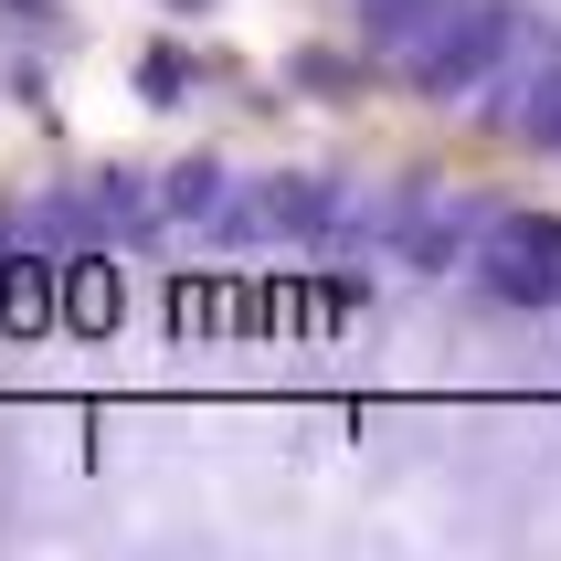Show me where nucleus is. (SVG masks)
<instances>
[{"instance_id": "nucleus-1", "label": "nucleus", "mask_w": 561, "mask_h": 561, "mask_svg": "<svg viewBox=\"0 0 561 561\" xmlns=\"http://www.w3.org/2000/svg\"><path fill=\"white\" fill-rule=\"evenodd\" d=\"M508 54H519V11H508V0H456V11L424 32V54H403V75L424 95H488Z\"/></svg>"}, {"instance_id": "nucleus-2", "label": "nucleus", "mask_w": 561, "mask_h": 561, "mask_svg": "<svg viewBox=\"0 0 561 561\" xmlns=\"http://www.w3.org/2000/svg\"><path fill=\"white\" fill-rule=\"evenodd\" d=\"M467 265L499 308H561V222L551 213H488Z\"/></svg>"}, {"instance_id": "nucleus-3", "label": "nucleus", "mask_w": 561, "mask_h": 561, "mask_svg": "<svg viewBox=\"0 0 561 561\" xmlns=\"http://www.w3.org/2000/svg\"><path fill=\"white\" fill-rule=\"evenodd\" d=\"M64 191H75V213H85V244L149 254L159 233H170V202H159V181H138V170H85V181H64Z\"/></svg>"}, {"instance_id": "nucleus-4", "label": "nucleus", "mask_w": 561, "mask_h": 561, "mask_svg": "<svg viewBox=\"0 0 561 561\" xmlns=\"http://www.w3.org/2000/svg\"><path fill=\"white\" fill-rule=\"evenodd\" d=\"M54 318H64V265L43 244H32V254H0V329H11V340H43Z\"/></svg>"}, {"instance_id": "nucleus-5", "label": "nucleus", "mask_w": 561, "mask_h": 561, "mask_svg": "<svg viewBox=\"0 0 561 561\" xmlns=\"http://www.w3.org/2000/svg\"><path fill=\"white\" fill-rule=\"evenodd\" d=\"M233 170L222 159H181V170H159V202H170V233H213L222 213H233Z\"/></svg>"}, {"instance_id": "nucleus-6", "label": "nucleus", "mask_w": 561, "mask_h": 561, "mask_svg": "<svg viewBox=\"0 0 561 561\" xmlns=\"http://www.w3.org/2000/svg\"><path fill=\"white\" fill-rule=\"evenodd\" d=\"M445 11H456V0H360V32H371V54H424V32L445 22Z\"/></svg>"}, {"instance_id": "nucleus-7", "label": "nucleus", "mask_w": 561, "mask_h": 561, "mask_svg": "<svg viewBox=\"0 0 561 561\" xmlns=\"http://www.w3.org/2000/svg\"><path fill=\"white\" fill-rule=\"evenodd\" d=\"M64 308H75V329H117V286H106V265H75V286H64Z\"/></svg>"}, {"instance_id": "nucleus-8", "label": "nucleus", "mask_w": 561, "mask_h": 561, "mask_svg": "<svg viewBox=\"0 0 561 561\" xmlns=\"http://www.w3.org/2000/svg\"><path fill=\"white\" fill-rule=\"evenodd\" d=\"M138 85H149V106H181V95H191V64L181 54H149V64H138Z\"/></svg>"}, {"instance_id": "nucleus-9", "label": "nucleus", "mask_w": 561, "mask_h": 561, "mask_svg": "<svg viewBox=\"0 0 561 561\" xmlns=\"http://www.w3.org/2000/svg\"><path fill=\"white\" fill-rule=\"evenodd\" d=\"M170 11H202V0H170Z\"/></svg>"}]
</instances>
